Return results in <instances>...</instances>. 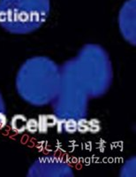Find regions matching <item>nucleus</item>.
Returning a JSON list of instances; mask_svg holds the SVG:
<instances>
[{"mask_svg":"<svg viewBox=\"0 0 136 177\" xmlns=\"http://www.w3.org/2000/svg\"><path fill=\"white\" fill-rule=\"evenodd\" d=\"M64 129L69 134H73L74 132L77 131V121L73 119V118L65 120L64 124Z\"/></svg>","mask_w":136,"mask_h":177,"instance_id":"obj_5","label":"nucleus"},{"mask_svg":"<svg viewBox=\"0 0 136 177\" xmlns=\"http://www.w3.org/2000/svg\"><path fill=\"white\" fill-rule=\"evenodd\" d=\"M26 130L29 131V133H32V134L36 133L38 131V121L35 119V118H32V119L27 121Z\"/></svg>","mask_w":136,"mask_h":177,"instance_id":"obj_6","label":"nucleus"},{"mask_svg":"<svg viewBox=\"0 0 136 177\" xmlns=\"http://www.w3.org/2000/svg\"><path fill=\"white\" fill-rule=\"evenodd\" d=\"M65 121V119H59V120L58 119V121H57L56 126H57V128H58V133H61V132L63 131Z\"/></svg>","mask_w":136,"mask_h":177,"instance_id":"obj_8","label":"nucleus"},{"mask_svg":"<svg viewBox=\"0 0 136 177\" xmlns=\"http://www.w3.org/2000/svg\"><path fill=\"white\" fill-rule=\"evenodd\" d=\"M50 0H0V25L12 34H28L44 24Z\"/></svg>","mask_w":136,"mask_h":177,"instance_id":"obj_1","label":"nucleus"},{"mask_svg":"<svg viewBox=\"0 0 136 177\" xmlns=\"http://www.w3.org/2000/svg\"><path fill=\"white\" fill-rule=\"evenodd\" d=\"M27 117L23 114H15L11 120V128L12 131L16 133H23L26 130V123H27Z\"/></svg>","mask_w":136,"mask_h":177,"instance_id":"obj_3","label":"nucleus"},{"mask_svg":"<svg viewBox=\"0 0 136 177\" xmlns=\"http://www.w3.org/2000/svg\"><path fill=\"white\" fill-rule=\"evenodd\" d=\"M77 131L81 134H85L88 132V121L85 118H81L77 121Z\"/></svg>","mask_w":136,"mask_h":177,"instance_id":"obj_7","label":"nucleus"},{"mask_svg":"<svg viewBox=\"0 0 136 177\" xmlns=\"http://www.w3.org/2000/svg\"><path fill=\"white\" fill-rule=\"evenodd\" d=\"M58 118L54 114H41L38 120V131L41 134H45L50 127L56 126Z\"/></svg>","mask_w":136,"mask_h":177,"instance_id":"obj_2","label":"nucleus"},{"mask_svg":"<svg viewBox=\"0 0 136 177\" xmlns=\"http://www.w3.org/2000/svg\"><path fill=\"white\" fill-rule=\"evenodd\" d=\"M101 121L98 119L93 118L88 121V132L92 133V134H97L101 131Z\"/></svg>","mask_w":136,"mask_h":177,"instance_id":"obj_4","label":"nucleus"}]
</instances>
